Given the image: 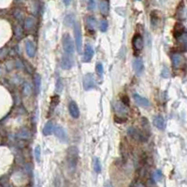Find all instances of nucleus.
<instances>
[{
	"instance_id": "f257e3e1",
	"label": "nucleus",
	"mask_w": 187,
	"mask_h": 187,
	"mask_svg": "<svg viewBox=\"0 0 187 187\" xmlns=\"http://www.w3.org/2000/svg\"><path fill=\"white\" fill-rule=\"evenodd\" d=\"M79 159V151L75 146H71L68 148L66 153V162L70 169H76V166Z\"/></svg>"
},
{
	"instance_id": "f03ea898",
	"label": "nucleus",
	"mask_w": 187,
	"mask_h": 187,
	"mask_svg": "<svg viewBox=\"0 0 187 187\" xmlns=\"http://www.w3.org/2000/svg\"><path fill=\"white\" fill-rule=\"evenodd\" d=\"M74 37H75L77 51L79 53H81L82 48V35L81 25L78 23H75V24H74Z\"/></svg>"
},
{
	"instance_id": "7ed1b4c3",
	"label": "nucleus",
	"mask_w": 187,
	"mask_h": 187,
	"mask_svg": "<svg viewBox=\"0 0 187 187\" xmlns=\"http://www.w3.org/2000/svg\"><path fill=\"white\" fill-rule=\"evenodd\" d=\"M63 48H64V51L66 54H69L72 55L74 53V42L72 40V38L70 37L69 34H65L63 36Z\"/></svg>"
},
{
	"instance_id": "20e7f679",
	"label": "nucleus",
	"mask_w": 187,
	"mask_h": 187,
	"mask_svg": "<svg viewBox=\"0 0 187 187\" xmlns=\"http://www.w3.org/2000/svg\"><path fill=\"white\" fill-rule=\"evenodd\" d=\"M132 44H133V48H134V52L136 53V54L137 55L143 48V38L140 34H137L134 36L133 40H132Z\"/></svg>"
},
{
	"instance_id": "39448f33",
	"label": "nucleus",
	"mask_w": 187,
	"mask_h": 187,
	"mask_svg": "<svg viewBox=\"0 0 187 187\" xmlns=\"http://www.w3.org/2000/svg\"><path fill=\"white\" fill-rule=\"evenodd\" d=\"M95 86V82L93 74L88 73L83 78V88L85 90H91Z\"/></svg>"
},
{
	"instance_id": "423d86ee",
	"label": "nucleus",
	"mask_w": 187,
	"mask_h": 187,
	"mask_svg": "<svg viewBox=\"0 0 187 187\" xmlns=\"http://www.w3.org/2000/svg\"><path fill=\"white\" fill-rule=\"evenodd\" d=\"M73 65H74V62H73V59L71 58V55L66 53L62 56L61 66H62L63 69H65V70L70 69V68L73 66Z\"/></svg>"
},
{
	"instance_id": "0eeeda50",
	"label": "nucleus",
	"mask_w": 187,
	"mask_h": 187,
	"mask_svg": "<svg viewBox=\"0 0 187 187\" xmlns=\"http://www.w3.org/2000/svg\"><path fill=\"white\" fill-rule=\"evenodd\" d=\"M94 56V49L91 45H86L84 49V53L82 56V62L83 63H89Z\"/></svg>"
},
{
	"instance_id": "6e6552de",
	"label": "nucleus",
	"mask_w": 187,
	"mask_h": 187,
	"mask_svg": "<svg viewBox=\"0 0 187 187\" xmlns=\"http://www.w3.org/2000/svg\"><path fill=\"white\" fill-rule=\"evenodd\" d=\"M133 98H134L135 102L139 106H140L142 108H149L150 107V102H149L148 99H147V98L142 97L141 95H137V94H134Z\"/></svg>"
},
{
	"instance_id": "1a4fd4ad",
	"label": "nucleus",
	"mask_w": 187,
	"mask_h": 187,
	"mask_svg": "<svg viewBox=\"0 0 187 187\" xmlns=\"http://www.w3.org/2000/svg\"><path fill=\"white\" fill-rule=\"evenodd\" d=\"M68 111H69L71 117H73L74 119H78L80 117V110H79V107L75 101L69 102V104H68Z\"/></svg>"
},
{
	"instance_id": "9d476101",
	"label": "nucleus",
	"mask_w": 187,
	"mask_h": 187,
	"mask_svg": "<svg viewBox=\"0 0 187 187\" xmlns=\"http://www.w3.org/2000/svg\"><path fill=\"white\" fill-rule=\"evenodd\" d=\"M114 110L116 114L120 116L127 114V112H128V109H127L126 105H124L123 102H116L114 104Z\"/></svg>"
},
{
	"instance_id": "9b49d317",
	"label": "nucleus",
	"mask_w": 187,
	"mask_h": 187,
	"mask_svg": "<svg viewBox=\"0 0 187 187\" xmlns=\"http://www.w3.org/2000/svg\"><path fill=\"white\" fill-rule=\"evenodd\" d=\"M25 51L26 53L29 57H34L37 52V49H36V45L32 40H26L25 41Z\"/></svg>"
},
{
	"instance_id": "f8f14e48",
	"label": "nucleus",
	"mask_w": 187,
	"mask_h": 187,
	"mask_svg": "<svg viewBox=\"0 0 187 187\" xmlns=\"http://www.w3.org/2000/svg\"><path fill=\"white\" fill-rule=\"evenodd\" d=\"M171 59H172V65L175 68H180L183 64V57L180 53H173Z\"/></svg>"
},
{
	"instance_id": "ddd939ff",
	"label": "nucleus",
	"mask_w": 187,
	"mask_h": 187,
	"mask_svg": "<svg viewBox=\"0 0 187 187\" xmlns=\"http://www.w3.org/2000/svg\"><path fill=\"white\" fill-rule=\"evenodd\" d=\"M54 134L55 136L58 137L59 140H62V141H66L67 140V135H66V130L63 128L61 126H56L54 128Z\"/></svg>"
},
{
	"instance_id": "4468645a",
	"label": "nucleus",
	"mask_w": 187,
	"mask_h": 187,
	"mask_svg": "<svg viewBox=\"0 0 187 187\" xmlns=\"http://www.w3.org/2000/svg\"><path fill=\"white\" fill-rule=\"evenodd\" d=\"M153 124L155 127H157L158 129L160 130H163L164 129V127H165V120H164V118L160 115L158 116H155L153 118Z\"/></svg>"
},
{
	"instance_id": "2eb2a0df",
	"label": "nucleus",
	"mask_w": 187,
	"mask_h": 187,
	"mask_svg": "<svg viewBox=\"0 0 187 187\" xmlns=\"http://www.w3.org/2000/svg\"><path fill=\"white\" fill-rule=\"evenodd\" d=\"M86 25L89 29V31L94 32L96 27V20L93 16H89L86 19Z\"/></svg>"
},
{
	"instance_id": "dca6fc26",
	"label": "nucleus",
	"mask_w": 187,
	"mask_h": 187,
	"mask_svg": "<svg viewBox=\"0 0 187 187\" xmlns=\"http://www.w3.org/2000/svg\"><path fill=\"white\" fill-rule=\"evenodd\" d=\"M143 63L141 60L140 59H135L134 62H133V68L136 73L137 74H140L142 71H143Z\"/></svg>"
},
{
	"instance_id": "f3484780",
	"label": "nucleus",
	"mask_w": 187,
	"mask_h": 187,
	"mask_svg": "<svg viewBox=\"0 0 187 187\" xmlns=\"http://www.w3.org/2000/svg\"><path fill=\"white\" fill-rule=\"evenodd\" d=\"M53 131H54V127H53V122H48L45 126H44V128H43V134L45 136H50Z\"/></svg>"
},
{
	"instance_id": "a211bd4d",
	"label": "nucleus",
	"mask_w": 187,
	"mask_h": 187,
	"mask_svg": "<svg viewBox=\"0 0 187 187\" xmlns=\"http://www.w3.org/2000/svg\"><path fill=\"white\" fill-rule=\"evenodd\" d=\"M99 8H100V11L103 15H108V13H109V3H108L107 0H101Z\"/></svg>"
},
{
	"instance_id": "6ab92c4d",
	"label": "nucleus",
	"mask_w": 187,
	"mask_h": 187,
	"mask_svg": "<svg viewBox=\"0 0 187 187\" xmlns=\"http://www.w3.org/2000/svg\"><path fill=\"white\" fill-rule=\"evenodd\" d=\"M128 134L133 137V139H136V140H143V137H142V136H141V134L137 131V129H135V128H129V130H128Z\"/></svg>"
},
{
	"instance_id": "aec40b11",
	"label": "nucleus",
	"mask_w": 187,
	"mask_h": 187,
	"mask_svg": "<svg viewBox=\"0 0 187 187\" xmlns=\"http://www.w3.org/2000/svg\"><path fill=\"white\" fill-rule=\"evenodd\" d=\"M35 85H36V91L38 94L40 91V87H41V78L39 75H36L35 77Z\"/></svg>"
},
{
	"instance_id": "412c9836",
	"label": "nucleus",
	"mask_w": 187,
	"mask_h": 187,
	"mask_svg": "<svg viewBox=\"0 0 187 187\" xmlns=\"http://www.w3.org/2000/svg\"><path fill=\"white\" fill-rule=\"evenodd\" d=\"M94 169L96 173L101 172V163L98 158H95V160H94Z\"/></svg>"
},
{
	"instance_id": "4be33fe9",
	"label": "nucleus",
	"mask_w": 187,
	"mask_h": 187,
	"mask_svg": "<svg viewBox=\"0 0 187 187\" xmlns=\"http://www.w3.org/2000/svg\"><path fill=\"white\" fill-rule=\"evenodd\" d=\"M35 24V20L33 17H28L25 20V27L26 29H32Z\"/></svg>"
},
{
	"instance_id": "5701e85b",
	"label": "nucleus",
	"mask_w": 187,
	"mask_h": 187,
	"mask_svg": "<svg viewBox=\"0 0 187 187\" xmlns=\"http://www.w3.org/2000/svg\"><path fill=\"white\" fill-rule=\"evenodd\" d=\"M35 157H36V160L37 162L40 161V158H41V149H40V146H39V145L36 146V148H35Z\"/></svg>"
},
{
	"instance_id": "b1692460",
	"label": "nucleus",
	"mask_w": 187,
	"mask_h": 187,
	"mask_svg": "<svg viewBox=\"0 0 187 187\" xmlns=\"http://www.w3.org/2000/svg\"><path fill=\"white\" fill-rule=\"evenodd\" d=\"M65 23H66V25H67V26H71L72 24H75V22H74L73 16H72L71 14L67 15V16L66 17Z\"/></svg>"
},
{
	"instance_id": "393cba45",
	"label": "nucleus",
	"mask_w": 187,
	"mask_h": 187,
	"mask_svg": "<svg viewBox=\"0 0 187 187\" xmlns=\"http://www.w3.org/2000/svg\"><path fill=\"white\" fill-rule=\"evenodd\" d=\"M108 26H109V24H108L107 20H102L99 24V29L101 30V32H106L107 29H108Z\"/></svg>"
},
{
	"instance_id": "a878e982",
	"label": "nucleus",
	"mask_w": 187,
	"mask_h": 187,
	"mask_svg": "<svg viewBox=\"0 0 187 187\" xmlns=\"http://www.w3.org/2000/svg\"><path fill=\"white\" fill-rule=\"evenodd\" d=\"M157 22H158V18H157V12L156 11H153L151 14V23L153 24V26L157 24Z\"/></svg>"
},
{
	"instance_id": "bb28decb",
	"label": "nucleus",
	"mask_w": 187,
	"mask_h": 187,
	"mask_svg": "<svg viewBox=\"0 0 187 187\" xmlns=\"http://www.w3.org/2000/svg\"><path fill=\"white\" fill-rule=\"evenodd\" d=\"M59 103V96L58 95H54L52 97V102H51V110H53L54 108L58 105Z\"/></svg>"
},
{
	"instance_id": "cd10ccee",
	"label": "nucleus",
	"mask_w": 187,
	"mask_h": 187,
	"mask_svg": "<svg viewBox=\"0 0 187 187\" xmlns=\"http://www.w3.org/2000/svg\"><path fill=\"white\" fill-rule=\"evenodd\" d=\"M103 72H104L103 65H102L101 63H97V64H96V73L99 75V76H102V75H103Z\"/></svg>"
},
{
	"instance_id": "c85d7f7f",
	"label": "nucleus",
	"mask_w": 187,
	"mask_h": 187,
	"mask_svg": "<svg viewBox=\"0 0 187 187\" xmlns=\"http://www.w3.org/2000/svg\"><path fill=\"white\" fill-rule=\"evenodd\" d=\"M162 178H163V174H162V172H161V170H156L155 172H154V180L156 181V182H160L161 180H162Z\"/></svg>"
},
{
	"instance_id": "c756f323",
	"label": "nucleus",
	"mask_w": 187,
	"mask_h": 187,
	"mask_svg": "<svg viewBox=\"0 0 187 187\" xmlns=\"http://www.w3.org/2000/svg\"><path fill=\"white\" fill-rule=\"evenodd\" d=\"M96 6V1L95 0H88V9L89 11H94Z\"/></svg>"
},
{
	"instance_id": "7c9ffc66",
	"label": "nucleus",
	"mask_w": 187,
	"mask_h": 187,
	"mask_svg": "<svg viewBox=\"0 0 187 187\" xmlns=\"http://www.w3.org/2000/svg\"><path fill=\"white\" fill-rule=\"evenodd\" d=\"M169 75H170V73H169V69L165 67L164 69H163V71H162V76H163V78H169Z\"/></svg>"
},
{
	"instance_id": "2f4dec72",
	"label": "nucleus",
	"mask_w": 187,
	"mask_h": 187,
	"mask_svg": "<svg viewBox=\"0 0 187 187\" xmlns=\"http://www.w3.org/2000/svg\"><path fill=\"white\" fill-rule=\"evenodd\" d=\"M24 94H25V95H29V94L31 93V88L29 87L27 84H25V85H24Z\"/></svg>"
},
{
	"instance_id": "473e14b6",
	"label": "nucleus",
	"mask_w": 187,
	"mask_h": 187,
	"mask_svg": "<svg viewBox=\"0 0 187 187\" xmlns=\"http://www.w3.org/2000/svg\"><path fill=\"white\" fill-rule=\"evenodd\" d=\"M64 3L66 6H69L70 3H71V0H64Z\"/></svg>"
},
{
	"instance_id": "72a5a7b5",
	"label": "nucleus",
	"mask_w": 187,
	"mask_h": 187,
	"mask_svg": "<svg viewBox=\"0 0 187 187\" xmlns=\"http://www.w3.org/2000/svg\"><path fill=\"white\" fill-rule=\"evenodd\" d=\"M105 187H112V185L111 184V182H106V184H105Z\"/></svg>"
}]
</instances>
